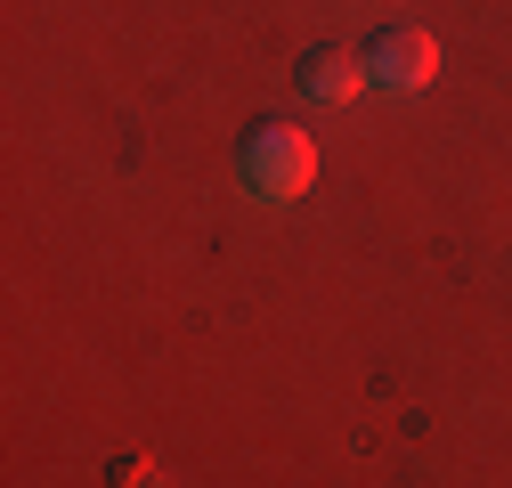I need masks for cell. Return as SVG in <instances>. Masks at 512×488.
Listing matches in <instances>:
<instances>
[{
  "label": "cell",
  "mask_w": 512,
  "mask_h": 488,
  "mask_svg": "<svg viewBox=\"0 0 512 488\" xmlns=\"http://www.w3.org/2000/svg\"><path fill=\"white\" fill-rule=\"evenodd\" d=\"M431 74H439V41L431 33H415V25L374 33V49H366V82L374 90H423Z\"/></svg>",
  "instance_id": "2"
},
{
  "label": "cell",
  "mask_w": 512,
  "mask_h": 488,
  "mask_svg": "<svg viewBox=\"0 0 512 488\" xmlns=\"http://www.w3.org/2000/svg\"><path fill=\"white\" fill-rule=\"evenodd\" d=\"M293 82H301V98H317V106H350L358 90H366V49H342V41H317L301 66H293Z\"/></svg>",
  "instance_id": "3"
},
{
  "label": "cell",
  "mask_w": 512,
  "mask_h": 488,
  "mask_svg": "<svg viewBox=\"0 0 512 488\" xmlns=\"http://www.w3.org/2000/svg\"><path fill=\"white\" fill-rule=\"evenodd\" d=\"M236 179H244V196H261V204H293V196H309V179H317V147H309V131H293V122H261V131L236 147Z\"/></svg>",
  "instance_id": "1"
}]
</instances>
